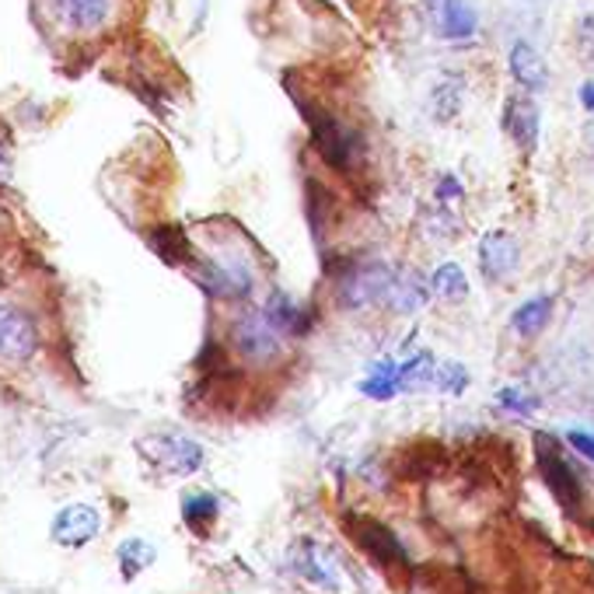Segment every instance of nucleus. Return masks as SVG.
<instances>
[{
	"label": "nucleus",
	"mask_w": 594,
	"mask_h": 594,
	"mask_svg": "<svg viewBox=\"0 0 594 594\" xmlns=\"http://www.w3.org/2000/svg\"><path fill=\"white\" fill-rule=\"evenodd\" d=\"M395 283V273L385 262H350L343 266L336 277V301L347 312H368L389 301V291Z\"/></svg>",
	"instance_id": "1"
},
{
	"label": "nucleus",
	"mask_w": 594,
	"mask_h": 594,
	"mask_svg": "<svg viewBox=\"0 0 594 594\" xmlns=\"http://www.w3.org/2000/svg\"><path fill=\"white\" fill-rule=\"evenodd\" d=\"M227 339H232V350L245 363H253V368H270V363H277L283 357V333L262 309H245L232 322Z\"/></svg>",
	"instance_id": "2"
},
{
	"label": "nucleus",
	"mask_w": 594,
	"mask_h": 594,
	"mask_svg": "<svg viewBox=\"0 0 594 594\" xmlns=\"http://www.w3.org/2000/svg\"><path fill=\"white\" fill-rule=\"evenodd\" d=\"M309 133H312V144L318 150V158L329 165L333 171H343V176H354L357 168V155H360V137L343 123L339 116H333L329 109H318L312 105L309 116Z\"/></svg>",
	"instance_id": "3"
},
{
	"label": "nucleus",
	"mask_w": 594,
	"mask_h": 594,
	"mask_svg": "<svg viewBox=\"0 0 594 594\" xmlns=\"http://www.w3.org/2000/svg\"><path fill=\"white\" fill-rule=\"evenodd\" d=\"M535 462H539L546 486L556 501H560L563 511L573 514L584 504V479H581L578 466L563 455L560 440L549 437V434H535Z\"/></svg>",
	"instance_id": "4"
},
{
	"label": "nucleus",
	"mask_w": 594,
	"mask_h": 594,
	"mask_svg": "<svg viewBox=\"0 0 594 594\" xmlns=\"http://www.w3.org/2000/svg\"><path fill=\"white\" fill-rule=\"evenodd\" d=\"M189 270H193V280L203 287V291L217 301H242L253 294V273H248L238 259L203 256L189 266Z\"/></svg>",
	"instance_id": "5"
},
{
	"label": "nucleus",
	"mask_w": 594,
	"mask_h": 594,
	"mask_svg": "<svg viewBox=\"0 0 594 594\" xmlns=\"http://www.w3.org/2000/svg\"><path fill=\"white\" fill-rule=\"evenodd\" d=\"M350 531H354V539L357 546L374 556V560L381 567H392V570H413V560H410V552L406 546H402L399 535L389 528V525H381L374 522V517H354L350 522Z\"/></svg>",
	"instance_id": "6"
},
{
	"label": "nucleus",
	"mask_w": 594,
	"mask_h": 594,
	"mask_svg": "<svg viewBox=\"0 0 594 594\" xmlns=\"http://www.w3.org/2000/svg\"><path fill=\"white\" fill-rule=\"evenodd\" d=\"M40 350V325L14 304H0V360L25 363Z\"/></svg>",
	"instance_id": "7"
},
{
	"label": "nucleus",
	"mask_w": 594,
	"mask_h": 594,
	"mask_svg": "<svg viewBox=\"0 0 594 594\" xmlns=\"http://www.w3.org/2000/svg\"><path fill=\"white\" fill-rule=\"evenodd\" d=\"M53 18L67 32H99L112 22L116 0H49Z\"/></svg>",
	"instance_id": "8"
},
{
	"label": "nucleus",
	"mask_w": 594,
	"mask_h": 594,
	"mask_svg": "<svg viewBox=\"0 0 594 594\" xmlns=\"http://www.w3.org/2000/svg\"><path fill=\"white\" fill-rule=\"evenodd\" d=\"M144 448L161 469L176 472V475H189V472H197L203 466V448L197 445V440L179 437V434L155 437V440H147Z\"/></svg>",
	"instance_id": "9"
},
{
	"label": "nucleus",
	"mask_w": 594,
	"mask_h": 594,
	"mask_svg": "<svg viewBox=\"0 0 594 594\" xmlns=\"http://www.w3.org/2000/svg\"><path fill=\"white\" fill-rule=\"evenodd\" d=\"M517 242L507 232H490L479 242V273H483L486 283H501L517 270Z\"/></svg>",
	"instance_id": "10"
},
{
	"label": "nucleus",
	"mask_w": 594,
	"mask_h": 594,
	"mask_svg": "<svg viewBox=\"0 0 594 594\" xmlns=\"http://www.w3.org/2000/svg\"><path fill=\"white\" fill-rule=\"evenodd\" d=\"M102 528V517L94 507L88 504H70L64 507L60 514H56V522H53V539L67 546V549H78L85 542H91L94 535H99Z\"/></svg>",
	"instance_id": "11"
},
{
	"label": "nucleus",
	"mask_w": 594,
	"mask_h": 594,
	"mask_svg": "<svg viewBox=\"0 0 594 594\" xmlns=\"http://www.w3.org/2000/svg\"><path fill=\"white\" fill-rule=\"evenodd\" d=\"M504 130L507 137L517 144V150L531 155L539 147V130H542V112L528 99H507L504 105Z\"/></svg>",
	"instance_id": "12"
},
{
	"label": "nucleus",
	"mask_w": 594,
	"mask_h": 594,
	"mask_svg": "<svg viewBox=\"0 0 594 594\" xmlns=\"http://www.w3.org/2000/svg\"><path fill=\"white\" fill-rule=\"evenodd\" d=\"M262 312L270 315V322L277 325V329H280L287 339H304V336L315 329V309L291 301L283 291H273Z\"/></svg>",
	"instance_id": "13"
},
{
	"label": "nucleus",
	"mask_w": 594,
	"mask_h": 594,
	"mask_svg": "<svg viewBox=\"0 0 594 594\" xmlns=\"http://www.w3.org/2000/svg\"><path fill=\"white\" fill-rule=\"evenodd\" d=\"M511 78L514 85H522L525 91H546L549 88V64L542 60V53L535 49L531 43H514L511 56H507Z\"/></svg>",
	"instance_id": "14"
},
{
	"label": "nucleus",
	"mask_w": 594,
	"mask_h": 594,
	"mask_svg": "<svg viewBox=\"0 0 594 594\" xmlns=\"http://www.w3.org/2000/svg\"><path fill=\"white\" fill-rule=\"evenodd\" d=\"M437 25H440V35H445V40L466 43L479 29V14H475V8L469 4V0H445V4H440Z\"/></svg>",
	"instance_id": "15"
},
{
	"label": "nucleus",
	"mask_w": 594,
	"mask_h": 594,
	"mask_svg": "<svg viewBox=\"0 0 594 594\" xmlns=\"http://www.w3.org/2000/svg\"><path fill=\"white\" fill-rule=\"evenodd\" d=\"M552 315H556V298H549V294L528 298L522 309L511 315V329L525 339H535L552 322Z\"/></svg>",
	"instance_id": "16"
},
{
	"label": "nucleus",
	"mask_w": 594,
	"mask_h": 594,
	"mask_svg": "<svg viewBox=\"0 0 594 594\" xmlns=\"http://www.w3.org/2000/svg\"><path fill=\"white\" fill-rule=\"evenodd\" d=\"M360 392L368 395V399H378V402H385V399H395L399 392H406V381H402V363H374V371L360 381Z\"/></svg>",
	"instance_id": "17"
},
{
	"label": "nucleus",
	"mask_w": 594,
	"mask_h": 594,
	"mask_svg": "<svg viewBox=\"0 0 594 594\" xmlns=\"http://www.w3.org/2000/svg\"><path fill=\"white\" fill-rule=\"evenodd\" d=\"M427 298H430V287H427L424 280L413 277V273H406V277H399V273H395V283H392V291H389V301H385V304H392V309L402 312V315H413V312L424 309Z\"/></svg>",
	"instance_id": "18"
},
{
	"label": "nucleus",
	"mask_w": 594,
	"mask_h": 594,
	"mask_svg": "<svg viewBox=\"0 0 594 594\" xmlns=\"http://www.w3.org/2000/svg\"><path fill=\"white\" fill-rule=\"evenodd\" d=\"M150 245H155V253H158L165 262H176V266L193 262V245H189L186 232H182V227H176V224L158 227V232L150 235Z\"/></svg>",
	"instance_id": "19"
},
{
	"label": "nucleus",
	"mask_w": 594,
	"mask_h": 594,
	"mask_svg": "<svg viewBox=\"0 0 594 594\" xmlns=\"http://www.w3.org/2000/svg\"><path fill=\"white\" fill-rule=\"evenodd\" d=\"M430 291L440 301H466L469 298V277L458 262H440L430 277Z\"/></svg>",
	"instance_id": "20"
},
{
	"label": "nucleus",
	"mask_w": 594,
	"mask_h": 594,
	"mask_svg": "<svg viewBox=\"0 0 594 594\" xmlns=\"http://www.w3.org/2000/svg\"><path fill=\"white\" fill-rule=\"evenodd\" d=\"M217 514H221V504H217L214 493H206V490L186 493V501H182V522L193 528V531L210 528V525L217 522Z\"/></svg>",
	"instance_id": "21"
},
{
	"label": "nucleus",
	"mask_w": 594,
	"mask_h": 594,
	"mask_svg": "<svg viewBox=\"0 0 594 594\" xmlns=\"http://www.w3.org/2000/svg\"><path fill=\"white\" fill-rule=\"evenodd\" d=\"M150 563H155V546L144 542V539H130L120 546V570H123V578L133 581L141 570H147Z\"/></svg>",
	"instance_id": "22"
},
{
	"label": "nucleus",
	"mask_w": 594,
	"mask_h": 594,
	"mask_svg": "<svg viewBox=\"0 0 594 594\" xmlns=\"http://www.w3.org/2000/svg\"><path fill=\"white\" fill-rule=\"evenodd\" d=\"M434 381H437V389H440V392L462 395V392L469 389V371L462 368V363H440L437 374H434Z\"/></svg>",
	"instance_id": "23"
},
{
	"label": "nucleus",
	"mask_w": 594,
	"mask_h": 594,
	"mask_svg": "<svg viewBox=\"0 0 594 594\" xmlns=\"http://www.w3.org/2000/svg\"><path fill=\"white\" fill-rule=\"evenodd\" d=\"M496 402H501L504 410L517 413V416H528V413L539 410V399L522 392V389H501V392H496Z\"/></svg>",
	"instance_id": "24"
},
{
	"label": "nucleus",
	"mask_w": 594,
	"mask_h": 594,
	"mask_svg": "<svg viewBox=\"0 0 594 594\" xmlns=\"http://www.w3.org/2000/svg\"><path fill=\"white\" fill-rule=\"evenodd\" d=\"M462 197H466L462 182H458V176H451V171H448V176L437 182V200L445 203V206H451V203H458Z\"/></svg>",
	"instance_id": "25"
},
{
	"label": "nucleus",
	"mask_w": 594,
	"mask_h": 594,
	"mask_svg": "<svg viewBox=\"0 0 594 594\" xmlns=\"http://www.w3.org/2000/svg\"><path fill=\"white\" fill-rule=\"evenodd\" d=\"M567 445L594 466V434L591 430H570L567 434Z\"/></svg>",
	"instance_id": "26"
},
{
	"label": "nucleus",
	"mask_w": 594,
	"mask_h": 594,
	"mask_svg": "<svg viewBox=\"0 0 594 594\" xmlns=\"http://www.w3.org/2000/svg\"><path fill=\"white\" fill-rule=\"evenodd\" d=\"M581 105H584L587 112H594V81H584V85H581Z\"/></svg>",
	"instance_id": "27"
}]
</instances>
